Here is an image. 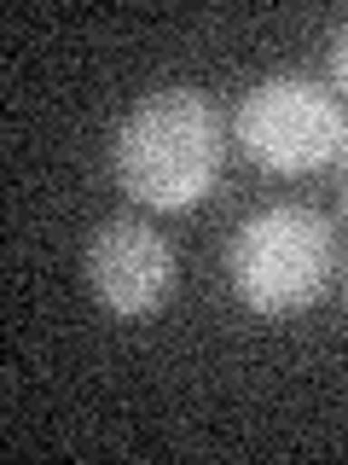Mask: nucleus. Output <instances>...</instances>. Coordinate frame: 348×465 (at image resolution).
Here are the masks:
<instances>
[{
    "mask_svg": "<svg viewBox=\"0 0 348 465\" xmlns=\"http://www.w3.org/2000/svg\"><path fill=\"white\" fill-rule=\"evenodd\" d=\"M87 285L111 314L140 320L151 309H163L174 291V244L140 215H111L93 227L87 239Z\"/></svg>",
    "mask_w": 348,
    "mask_h": 465,
    "instance_id": "obj_4",
    "label": "nucleus"
},
{
    "mask_svg": "<svg viewBox=\"0 0 348 465\" xmlns=\"http://www.w3.org/2000/svg\"><path fill=\"white\" fill-rule=\"evenodd\" d=\"M227 157V128L209 94L163 87L122 116L111 140V169L134 203L145 210H192L215 186Z\"/></svg>",
    "mask_w": 348,
    "mask_h": 465,
    "instance_id": "obj_1",
    "label": "nucleus"
},
{
    "mask_svg": "<svg viewBox=\"0 0 348 465\" xmlns=\"http://www.w3.org/2000/svg\"><path fill=\"white\" fill-rule=\"evenodd\" d=\"M337 273V239L319 210H256L227 244V280L256 314H302Z\"/></svg>",
    "mask_w": 348,
    "mask_h": 465,
    "instance_id": "obj_2",
    "label": "nucleus"
},
{
    "mask_svg": "<svg viewBox=\"0 0 348 465\" xmlns=\"http://www.w3.org/2000/svg\"><path fill=\"white\" fill-rule=\"evenodd\" d=\"M331 76H337V94H348V24L337 29V47H331Z\"/></svg>",
    "mask_w": 348,
    "mask_h": 465,
    "instance_id": "obj_5",
    "label": "nucleus"
},
{
    "mask_svg": "<svg viewBox=\"0 0 348 465\" xmlns=\"http://www.w3.org/2000/svg\"><path fill=\"white\" fill-rule=\"evenodd\" d=\"M232 140L273 174L325 169L348 145L343 99L308 76H267L232 111Z\"/></svg>",
    "mask_w": 348,
    "mask_h": 465,
    "instance_id": "obj_3",
    "label": "nucleus"
}]
</instances>
